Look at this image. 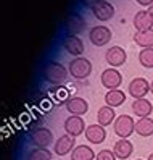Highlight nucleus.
<instances>
[{
	"label": "nucleus",
	"mask_w": 153,
	"mask_h": 160,
	"mask_svg": "<svg viewBox=\"0 0 153 160\" xmlns=\"http://www.w3.org/2000/svg\"><path fill=\"white\" fill-rule=\"evenodd\" d=\"M69 74L76 79H85L90 76L92 73V63L90 60H87L85 57H76L69 62Z\"/></svg>",
	"instance_id": "obj_2"
},
{
	"label": "nucleus",
	"mask_w": 153,
	"mask_h": 160,
	"mask_svg": "<svg viewBox=\"0 0 153 160\" xmlns=\"http://www.w3.org/2000/svg\"><path fill=\"white\" fill-rule=\"evenodd\" d=\"M113 129L121 139H127L136 131V121L131 115H119L113 123Z\"/></svg>",
	"instance_id": "obj_3"
},
{
	"label": "nucleus",
	"mask_w": 153,
	"mask_h": 160,
	"mask_svg": "<svg viewBox=\"0 0 153 160\" xmlns=\"http://www.w3.org/2000/svg\"><path fill=\"white\" fill-rule=\"evenodd\" d=\"M63 47H65V50L68 52L69 55H73V57H81V55L84 53V42L79 36H74V34H66L63 37Z\"/></svg>",
	"instance_id": "obj_5"
},
{
	"label": "nucleus",
	"mask_w": 153,
	"mask_h": 160,
	"mask_svg": "<svg viewBox=\"0 0 153 160\" xmlns=\"http://www.w3.org/2000/svg\"><path fill=\"white\" fill-rule=\"evenodd\" d=\"M113 152H114V155H116L118 158L126 160V158H129L132 155L134 146H132V142L129 139H119V141H116V144H114Z\"/></svg>",
	"instance_id": "obj_17"
},
{
	"label": "nucleus",
	"mask_w": 153,
	"mask_h": 160,
	"mask_svg": "<svg viewBox=\"0 0 153 160\" xmlns=\"http://www.w3.org/2000/svg\"><path fill=\"white\" fill-rule=\"evenodd\" d=\"M134 26H136L137 31H148V29H153V18L151 15L148 13V10H140L136 13L134 16Z\"/></svg>",
	"instance_id": "obj_15"
},
{
	"label": "nucleus",
	"mask_w": 153,
	"mask_h": 160,
	"mask_svg": "<svg viewBox=\"0 0 153 160\" xmlns=\"http://www.w3.org/2000/svg\"><path fill=\"white\" fill-rule=\"evenodd\" d=\"M150 92V82L145 78H136L129 82V94L134 99H145Z\"/></svg>",
	"instance_id": "obj_10"
},
{
	"label": "nucleus",
	"mask_w": 153,
	"mask_h": 160,
	"mask_svg": "<svg viewBox=\"0 0 153 160\" xmlns=\"http://www.w3.org/2000/svg\"><path fill=\"white\" fill-rule=\"evenodd\" d=\"M66 29H68L69 34H74V36H78L81 34L84 29H85V21H84V18L78 13H73L68 16V20H66Z\"/></svg>",
	"instance_id": "obj_16"
},
{
	"label": "nucleus",
	"mask_w": 153,
	"mask_h": 160,
	"mask_svg": "<svg viewBox=\"0 0 153 160\" xmlns=\"http://www.w3.org/2000/svg\"><path fill=\"white\" fill-rule=\"evenodd\" d=\"M68 74H69V70H66L65 65H61L58 62H50L44 70V78L50 84H55V86L63 84L68 79Z\"/></svg>",
	"instance_id": "obj_1"
},
{
	"label": "nucleus",
	"mask_w": 153,
	"mask_h": 160,
	"mask_svg": "<svg viewBox=\"0 0 153 160\" xmlns=\"http://www.w3.org/2000/svg\"><path fill=\"white\" fill-rule=\"evenodd\" d=\"M118 157L114 155V152L113 150H110V149H103V150H100V152L97 154V157H95V160H116Z\"/></svg>",
	"instance_id": "obj_26"
},
{
	"label": "nucleus",
	"mask_w": 153,
	"mask_h": 160,
	"mask_svg": "<svg viewBox=\"0 0 153 160\" xmlns=\"http://www.w3.org/2000/svg\"><path fill=\"white\" fill-rule=\"evenodd\" d=\"M105 102H107L108 107H121L124 102H126V94L119 89H113V91H108L107 96H105Z\"/></svg>",
	"instance_id": "obj_21"
},
{
	"label": "nucleus",
	"mask_w": 153,
	"mask_h": 160,
	"mask_svg": "<svg viewBox=\"0 0 153 160\" xmlns=\"http://www.w3.org/2000/svg\"><path fill=\"white\" fill-rule=\"evenodd\" d=\"M100 79H102V84L108 91L118 89L121 86V82H122V76H121V73L116 68H107V70H103Z\"/></svg>",
	"instance_id": "obj_8"
},
{
	"label": "nucleus",
	"mask_w": 153,
	"mask_h": 160,
	"mask_svg": "<svg viewBox=\"0 0 153 160\" xmlns=\"http://www.w3.org/2000/svg\"><path fill=\"white\" fill-rule=\"evenodd\" d=\"M105 60L111 65V68H118V67H122V65L126 63L127 53H126V50H124L122 47L114 45V47H110V49L107 50V53H105Z\"/></svg>",
	"instance_id": "obj_6"
},
{
	"label": "nucleus",
	"mask_w": 153,
	"mask_h": 160,
	"mask_svg": "<svg viewBox=\"0 0 153 160\" xmlns=\"http://www.w3.org/2000/svg\"><path fill=\"white\" fill-rule=\"evenodd\" d=\"M136 133L142 138H148L153 134V120L150 117L147 118H140L136 123Z\"/></svg>",
	"instance_id": "obj_23"
},
{
	"label": "nucleus",
	"mask_w": 153,
	"mask_h": 160,
	"mask_svg": "<svg viewBox=\"0 0 153 160\" xmlns=\"http://www.w3.org/2000/svg\"><path fill=\"white\" fill-rule=\"evenodd\" d=\"M111 29L108 26H93L89 31V39L95 47H102L107 45L111 41Z\"/></svg>",
	"instance_id": "obj_4"
},
{
	"label": "nucleus",
	"mask_w": 153,
	"mask_h": 160,
	"mask_svg": "<svg viewBox=\"0 0 153 160\" xmlns=\"http://www.w3.org/2000/svg\"><path fill=\"white\" fill-rule=\"evenodd\" d=\"M137 3L142 7H151L153 5V0H137Z\"/></svg>",
	"instance_id": "obj_28"
},
{
	"label": "nucleus",
	"mask_w": 153,
	"mask_h": 160,
	"mask_svg": "<svg viewBox=\"0 0 153 160\" xmlns=\"http://www.w3.org/2000/svg\"><path fill=\"white\" fill-rule=\"evenodd\" d=\"M95 157V152L93 149L85 146V144H81V146H76L74 150L71 152V160H93Z\"/></svg>",
	"instance_id": "obj_20"
},
{
	"label": "nucleus",
	"mask_w": 153,
	"mask_h": 160,
	"mask_svg": "<svg viewBox=\"0 0 153 160\" xmlns=\"http://www.w3.org/2000/svg\"><path fill=\"white\" fill-rule=\"evenodd\" d=\"M116 112H114L113 107H108V105H103L98 108L97 112V123L102 125V126H108L111 123H114V120H116Z\"/></svg>",
	"instance_id": "obj_19"
},
{
	"label": "nucleus",
	"mask_w": 153,
	"mask_h": 160,
	"mask_svg": "<svg viewBox=\"0 0 153 160\" xmlns=\"http://www.w3.org/2000/svg\"><path fill=\"white\" fill-rule=\"evenodd\" d=\"M66 110L69 112L71 115H76V117H82L87 113V110H89V103L85 99L82 97H71L68 99V102H66Z\"/></svg>",
	"instance_id": "obj_12"
},
{
	"label": "nucleus",
	"mask_w": 153,
	"mask_h": 160,
	"mask_svg": "<svg viewBox=\"0 0 153 160\" xmlns=\"http://www.w3.org/2000/svg\"><path fill=\"white\" fill-rule=\"evenodd\" d=\"M102 2H105V0H85V3H87L90 8H93L95 5H98V3H102Z\"/></svg>",
	"instance_id": "obj_27"
},
{
	"label": "nucleus",
	"mask_w": 153,
	"mask_h": 160,
	"mask_svg": "<svg viewBox=\"0 0 153 160\" xmlns=\"http://www.w3.org/2000/svg\"><path fill=\"white\" fill-rule=\"evenodd\" d=\"M85 138H87L89 142L92 144H102L105 138H107V131H105V126L102 125H89L85 128Z\"/></svg>",
	"instance_id": "obj_13"
},
{
	"label": "nucleus",
	"mask_w": 153,
	"mask_h": 160,
	"mask_svg": "<svg viewBox=\"0 0 153 160\" xmlns=\"http://www.w3.org/2000/svg\"><path fill=\"white\" fill-rule=\"evenodd\" d=\"M132 112L139 118H147L153 112V105L148 99H136L132 102Z\"/></svg>",
	"instance_id": "obj_18"
},
{
	"label": "nucleus",
	"mask_w": 153,
	"mask_h": 160,
	"mask_svg": "<svg viewBox=\"0 0 153 160\" xmlns=\"http://www.w3.org/2000/svg\"><path fill=\"white\" fill-rule=\"evenodd\" d=\"M136 160H142V158H136Z\"/></svg>",
	"instance_id": "obj_32"
},
{
	"label": "nucleus",
	"mask_w": 153,
	"mask_h": 160,
	"mask_svg": "<svg viewBox=\"0 0 153 160\" xmlns=\"http://www.w3.org/2000/svg\"><path fill=\"white\" fill-rule=\"evenodd\" d=\"M150 92H151V94H153V81H151V82H150Z\"/></svg>",
	"instance_id": "obj_30"
},
{
	"label": "nucleus",
	"mask_w": 153,
	"mask_h": 160,
	"mask_svg": "<svg viewBox=\"0 0 153 160\" xmlns=\"http://www.w3.org/2000/svg\"><path fill=\"white\" fill-rule=\"evenodd\" d=\"M148 13H150V15H151V18H153V5L148 8Z\"/></svg>",
	"instance_id": "obj_29"
},
{
	"label": "nucleus",
	"mask_w": 153,
	"mask_h": 160,
	"mask_svg": "<svg viewBox=\"0 0 153 160\" xmlns=\"http://www.w3.org/2000/svg\"><path fill=\"white\" fill-rule=\"evenodd\" d=\"M26 160H52V152L42 147H36L27 152Z\"/></svg>",
	"instance_id": "obj_24"
},
{
	"label": "nucleus",
	"mask_w": 153,
	"mask_h": 160,
	"mask_svg": "<svg viewBox=\"0 0 153 160\" xmlns=\"http://www.w3.org/2000/svg\"><path fill=\"white\" fill-rule=\"evenodd\" d=\"M76 147V138L69 136V134H63L60 136L58 139H56V142H55V154L56 155H68L69 152H73Z\"/></svg>",
	"instance_id": "obj_11"
},
{
	"label": "nucleus",
	"mask_w": 153,
	"mask_h": 160,
	"mask_svg": "<svg viewBox=\"0 0 153 160\" xmlns=\"http://www.w3.org/2000/svg\"><path fill=\"white\" fill-rule=\"evenodd\" d=\"M85 123H84V120L82 117H76V115H71L65 120V131H66V134H69L73 138H78L81 136L84 131H85Z\"/></svg>",
	"instance_id": "obj_9"
},
{
	"label": "nucleus",
	"mask_w": 153,
	"mask_h": 160,
	"mask_svg": "<svg viewBox=\"0 0 153 160\" xmlns=\"http://www.w3.org/2000/svg\"><path fill=\"white\" fill-rule=\"evenodd\" d=\"M139 62L142 67L145 68H153V47L150 49H142L139 53Z\"/></svg>",
	"instance_id": "obj_25"
},
{
	"label": "nucleus",
	"mask_w": 153,
	"mask_h": 160,
	"mask_svg": "<svg viewBox=\"0 0 153 160\" xmlns=\"http://www.w3.org/2000/svg\"><path fill=\"white\" fill-rule=\"evenodd\" d=\"M134 42L142 49H150L153 47V29L148 31H137L134 34Z\"/></svg>",
	"instance_id": "obj_22"
},
{
	"label": "nucleus",
	"mask_w": 153,
	"mask_h": 160,
	"mask_svg": "<svg viewBox=\"0 0 153 160\" xmlns=\"http://www.w3.org/2000/svg\"><path fill=\"white\" fill-rule=\"evenodd\" d=\"M31 141L36 147H42V149H47L52 142H53V133L49 129V128H37L34 133L31 134Z\"/></svg>",
	"instance_id": "obj_7"
},
{
	"label": "nucleus",
	"mask_w": 153,
	"mask_h": 160,
	"mask_svg": "<svg viewBox=\"0 0 153 160\" xmlns=\"http://www.w3.org/2000/svg\"><path fill=\"white\" fill-rule=\"evenodd\" d=\"M148 160H153V154H150V155H148Z\"/></svg>",
	"instance_id": "obj_31"
},
{
	"label": "nucleus",
	"mask_w": 153,
	"mask_h": 160,
	"mask_svg": "<svg viewBox=\"0 0 153 160\" xmlns=\"http://www.w3.org/2000/svg\"><path fill=\"white\" fill-rule=\"evenodd\" d=\"M90 10H92L93 16L97 18L98 21H108L114 15V7L111 3H108L107 0L102 2V3H98V5H95L93 8H90Z\"/></svg>",
	"instance_id": "obj_14"
}]
</instances>
